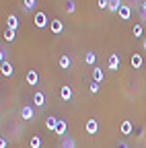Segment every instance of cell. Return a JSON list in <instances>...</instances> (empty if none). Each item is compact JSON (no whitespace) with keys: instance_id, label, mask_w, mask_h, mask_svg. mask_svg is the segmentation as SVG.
<instances>
[{"instance_id":"1","label":"cell","mask_w":146,"mask_h":148,"mask_svg":"<svg viewBox=\"0 0 146 148\" xmlns=\"http://www.w3.org/2000/svg\"><path fill=\"white\" fill-rule=\"evenodd\" d=\"M33 23H35V27H37V29H43V27H47L51 21H47V14L45 12H37V14H35V18H33Z\"/></svg>"},{"instance_id":"2","label":"cell","mask_w":146,"mask_h":148,"mask_svg":"<svg viewBox=\"0 0 146 148\" xmlns=\"http://www.w3.org/2000/svg\"><path fill=\"white\" fill-rule=\"evenodd\" d=\"M119 64H121V58H119V53H111V56H109L107 68L111 70V72H117V70H119Z\"/></svg>"},{"instance_id":"3","label":"cell","mask_w":146,"mask_h":148,"mask_svg":"<svg viewBox=\"0 0 146 148\" xmlns=\"http://www.w3.org/2000/svg\"><path fill=\"white\" fill-rule=\"evenodd\" d=\"M25 82H27L29 86H35V84L39 82V72H37V70H29L27 76H25Z\"/></svg>"},{"instance_id":"4","label":"cell","mask_w":146,"mask_h":148,"mask_svg":"<svg viewBox=\"0 0 146 148\" xmlns=\"http://www.w3.org/2000/svg\"><path fill=\"white\" fill-rule=\"evenodd\" d=\"M86 134H90V136H95L97 132H99V121L97 119H86Z\"/></svg>"},{"instance_id":"5","label":"cell","mask_w":146,"mask_h":148,"mask_svg":"<svg viewBox=\"0 0 146 148\" xmlns=\"http://www.w3.org/2000/svg\"><path fill=\"white\" fill-rule=\"evenodd\" d=\"M33 115H35V109H33L31 105H23V107H21V117H23V119L29 121V119H33Z\"/></svg>"},{"instance_id":"6","label":"cell","mask_w":146,"mask_h":148,"mask_svg":"<svg viewBox=\"0 0 146 148\" xmlns=\"http://www.w3.org/2000/svg\"><path fill=\"white\" fill-rule=\"evenodd\" d=\"M130 64H132V68H142L144 66V58H142V56L140 53H132V58H130Z\"/></svg>"},{"instance_id":"7","label":"cell","mask_w":146,"mask_h":148,"mask_svg":"<svg viewBox=\"0 0 146 148\" xmlns=\"http://www.w3.org/2000/svg\"><path fill=\"white\" fill-rule=\"evenodd\" d=\"M49 29H51V33H56V35H58V33L64 31V23L60 21V18H53V21L49 23Z\"/></svg>"},{"instance_id":"8","label":"cell","mask_w":146,"mask_h":148,"mask_svg":"<svg viewBox=\"0 0 146 148\" xmlns=\"http://www.w3.org/2000/svg\"><path fill=\"white\" fill-rule=\"evenodd\" d=\"M90 76H93V82H99V84H101V82H103V78H105V76H103V68L95 66V68H93V72H90Z\"/></svg>"},{"instance_id":"9","label":"cell","mask_w":146,"mask_h":148,"mask_svg":"<svg viewBox=\"0 0 146 148\" xmlns=\"http://www.w3.org/2000/svg\"><path fill=\"white\" fill-rule=\"evenodd\" d=\"M119 132L123 134V136H130L132 132H134V125H132V121H121V125H119Z\"/></svg>"},{"instance_id":"10","label":"cell","mask_w":146,"mask_h":148,"mask_svg":"<svg viewBox=\"0 0 146 148\" xmlns=\"http://www.w3.org/2000/svg\"><path fill=\"white\" fill-rule=\"evenodd\" d=\"M58 123H60V119H58V117H53V115H49V117L45 119V127L49 130V132H56Z\"/></svg>"},{"instance_id":"11","label":"cell","mask_w":146,"mask_h":148,"mask_svg":"<svg viewBox=\"0 0 146 148\" xmlns=\"http://www.w3.org/2000/svg\"><path fill=\"white\" fill-rule=\"evenodd\" d=\"M72 95H74V90H72L68 84H64V86L60 88V97H62L64 101H70V99H72Z\"/></svg>"},{"instance_id":"12","label":"cell","mask_w":146,"mask_h":148,"mask_svg":"<svg viewBox=\"0 0 146 148\" xmlns=\"http://www.w3.org/2000/svg\"><path fill=\"white\" fill-rule=\"evenodd\" d=\"M0 72H2L4 76L8 78V76H12V72H14V68H12V64H10V62H4V64H0Z\"/></svg>"},{"instance_id":"13","label":"cell","mask_w":146,"mask_h":148,"mask_svg":"<svg viewBox=\"0 0 146 148\" xmlns=\"http://www.w3.org/2000/svg\"><path fill=\"white\" fill-rule=\"evenodd\" d=\"M130 16H132V8L123 4V6L119 8V18H121V21H130Z\"/></svg>"},{"instance_id":"14","label":"cell","mask_w":146,"mask_h":148,"mask_svg":"<svg viewBox=\"0 0 146 148\" xmlns=\"http://www.w3.org/2000/svg\"><path fill=\"white\" fill-rule=\"evenodd\" d=\"M6 27L12 29V31H16V27H19V18H16V14H8V18H6Z\"/></svg>"},{"instance_id":"15","label":"cell","mask_w":146,"mask_h":148,"mask_svg":"<svg viewBox=\"0 0 146 148\" xmlns=\"http://www.w3.org/2000/svg\"><path fill=\"white\" fill-rule=\"evenodd\" d=\"M33 103L37 105V107H45V95L37 90V92H35V95H33Z\"/></svg>"},{"instance_id":"16","label":"cell","mask_w":146,"mask_h":148,"mask_svg":"<svg viewBox=\"0 0 146 148\" xmlns=\"http://www.w3.org/2000/svg\"><path fill=\"white\" fill-rule=\"evenodd\" d=\"M60 148H76V142H74V138H70V136H64V138H62V144H60Z\"/></svg>"},{"instance_id":"17","label":"cell","mask_w":146,"mask_h":148,"mask_svg":"<svg viewBox=\"0 0 146 148\" xmlns=\"http://www.w3.org/2000/svg\"><path fill=\"white\" fill-rule=\"evenodd\" d=\"M66 130H68L66 121H62V119H60V123H58V127H56V132H53V134L60 136V138H64V136H66Z\"/></svg>"},{"instance_id":"18","label":"cell","mask_w":146,"mask_h":148,"mask_svg":"<svg viewBox=\"0 0 146 148\" xmlns=\"http://www.w3.org/2000/svg\"><path fill=\"white\" fill-rule=\"evenodd\" d=\"M121 6V0H109V12H119Z\"/></svg>"},{"instance_id":"19","label":"cell","mask_w":146,"mask_h":148,"mask_svg":"<svg viewBox=\"0 0 146 148\" xmlns=\"http://www.w3.org/2000/svg\"><path fill=\"white\" fill-rule=\"evenodd\" d=\"M58 64H60V68H64V70H66V68H70L72 58H70V56H60V62H58Z\"/></svg>"},{"instance_id":"20","label":"cell","mask_w":146,"mask_h":148,"mask_svg":"<svg viewBox=\"0 0 146 148\" xmlns=\"http://www.w3.org/2000/svg\"><path fill=\"white\" fill-rule=\"evenodd\" d=\"M41 144H43L41 136H33V138H31V142H29V146H31V148H41Z\"/></svg>"},{"instance_id":"21","label":"cell","mask_w":146,"mask_h":148,"mask_svg":"<svg viewBox=\"0 0 146 148\" xmlns=\"http://www.w3.org/2000/svg\"><path fill=\"white\" fill-rule=\"evenodd\" d=\"M74 10H76V4H74V0H68V2H66V12H68V14H72Z\"/></svg>"},{"instance_id":"22","label":"cell","mask_w":146,"mask_h":148,"mask_svg":"<svg viewBox=\"0 0 146 148\" xmlns=\"http://www.w3.org/2000/svg\"><path fill=\"white\" fill-rule=\"evenodd\" d=\"M142 31H144V29H142V25H140V23H136V25H134V29H132L134 37H142Z\"/></svg>"},{"instance_id":"23","label":"cell","mask_w":146,"mask_h":148,"mask_svg":"<svg viewBox=\"0 0 146 148\" xmlns=\"http://www.w3.org/2000/svg\"><path fill=\"white\" fill-rule=\"evenodd\" d=\"M23 4H25V10H31V8H35L37 0H23Z\"/></svg>"},{"instance_id":"24","label":"cell","mask_w":146,"mask_h":148,"mask_svg":"<svg viewBox=\"0 0 146 148\" xmlns=\"http://www.w3.org/2000/svg\"><path fill=\"white\" fill-rule=\"evenodd\" d=\"M84 60H86V64H90V66H93V64H95V60H97V56H95L93 51H88V53H86V58H84Z\"/></svg>"},{"instance_id":"25","label":"cell","mask_w":146,"mask_h":148,"mask_svg":"<svg viewBox=\"0 0 146 148\" xmlns=\"http://www.w3.org/2000/svg\"><path fill=\"white\" fill-rule=\"evenodd\" d=\"M4 39H6V41H14V31H12V29H6V31H4Z\"/></svg>"},{"instance_id":"26","label":"cell","mask_w":146,"mask_h":148,"mask_svg":"<svg viewBox=\"0 0 146 148\" xmlns=\"http://www.w3.org/2000/svg\"><path fill=\"white\" fill-rule=\"evenodd\" d=\"M88 90L93 92V95H97V92H99V82H90L88 84Z\"/></svg>"},{"instance_id":"27","label":"cell","mask_w":146,"mask_h":148,"mask_svg":"<svg viewBox=\"0 0 146 148\" xmlns=\"http://www.w3.org/2000/svg\"><path fill=\"white\" fill-rule=\"evenodd\" d=\"M97 6H99V8H107V10H109V0H97Z\"/></svg>"},{"instance_id":"28","label":"cell","mask_w":146,"mask_h":148,"mask_svg":"<svg viewBox=\"0 0 146 148\" xmlns=\"http://www.w3.org/2000/svg\"><path fill=\"white\" fill-rule=\"evenodd\" d=\"M140 14H142V21H146V0H142V6H140Z\"/></svg>"},{"instance_id":"29","label":"cell","mask_w":146,"mask_h":148,"mask_svg":"<svg viewBox=\"0 0 146 148\" xmlns=\"http://www.w3.org/2000/svg\"><path fill=\"white\" fill-rule=\"evenodd\" d=\"M8 146V142H6V138H0V148H6Z\"/></svg>"},{"instance_id":"30","label":"cell","mask_w":146,"mask_h":148,"mask_svg":"<svg viewBox=\"0 0 146 148\" xmlns=\"http://www.w3.org/2000/svg\"><path fill=\"white\" fill-rule=\"evenodd\" d=\"M119 148H127V144H123V142H121V144H119Z\"/></svg>"},{"instance_id":"31","label":"cell","mask_w":146,"mask_h":148,"mask_svg":"<svg viewBox=\"0 0 146 148\" xmlns=\"http://www.w3.org/2000/svg\"><path fill=\"white\" fill-rule=\"evenodd\" d=\"M142 47H144V51H146V39H144V41H142Z\"/></svg>"}]
</instances>
